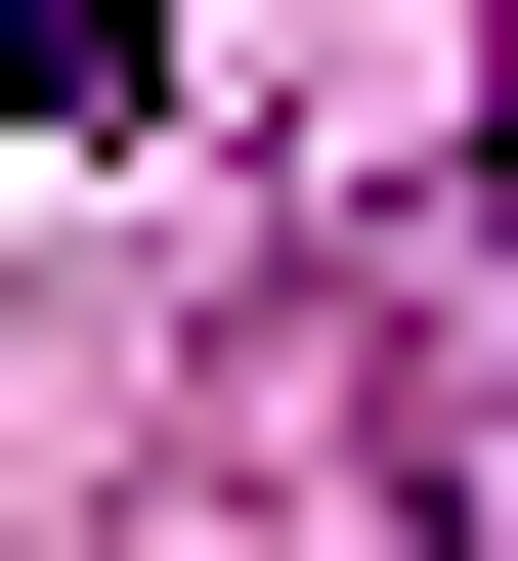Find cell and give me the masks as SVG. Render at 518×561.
Returning a JSON list of instances; mask_svg holds the SVG:
<instances>
[{
    "mask_svg": "<svg viewBox=\"0 0 518 561\" xmlns=\"http://www.w3.org/2000/svg\"><path fill=\"white\" fill-rule=\"evenodd\" d=\"M87 87H130V0H0V130H87Z\"/></svg>",
    "mask_w": 518,
    "mask_h": 561,
    "instance_id": "cell-1",
    "label": "cell"
},
{
    "mask_svg": "<svg viewBox=\"0 0 518 561\" xmlns=\"http://www.w3.org/2000/svg\"><path fill=\"white\" fill-rule=\"evenodd\" d=\"M475 173H518V87H475Z\"/></svg>",
    "mask_w": 518,
    "mask_h": 561,
    "instance_id": "cell-2",
    "label": "cell"
}]
</instances>
